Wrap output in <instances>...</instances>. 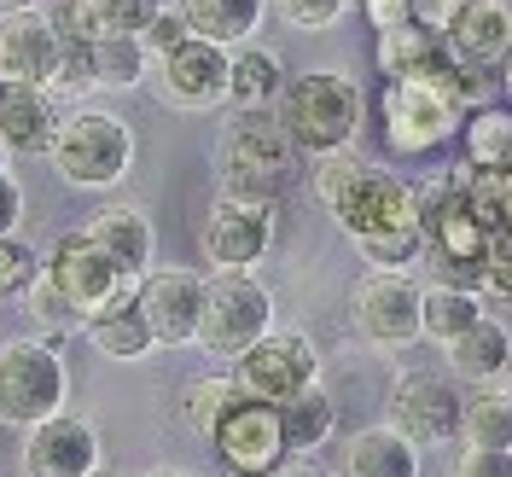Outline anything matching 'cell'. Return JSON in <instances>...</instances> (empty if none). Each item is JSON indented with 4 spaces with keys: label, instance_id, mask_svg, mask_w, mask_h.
<instances>
[{
    "label": "cell",
    "instance_id": "cell-14",
    "mask_svg": "<svg viewBox=\"0 0 512 477\" xmlns=\"http://www.w3.org/2000/svg\"><path fill=\"white\" fill-rule=\"evenodd\" d=\"M210 448L227 460V472H280L291 460L280 408H274V402H251V396H239L222 414Z\"/></svg>",
    "mask_w": 512,
    "mask_h": 477
},
{
    "label": "cell",
    "instance_id": "cell-19",
    "mask_svg": "<svg viewBox=\"0 0 512 477\" xmlns=\"http://www.w3.org/2000/svg\"><path fill=\"white\" fill-rule=\"evenodd\" d=\"M59 94L30 82H0V140L12 152H53L59 134Z\"/></svg>",
    "mask_w": 512,
    "mask_h": 477
},
{
    "label": "cell",
    "instance_id": "cell-25",
    "mask_svg": "<svg viewBox=\"0 0 512 477\" xmlns=\"http://www.w3.org/2000/svg\"><path fill=\"white\" fill-rule=\"evenodd\" d=\"M286 70H280V59L268 53V47H239L233 53V111H274L280 105V94H286Z\"/></svg>",
    "mask_w": 512,
    "mask_h": 477
},
{
    "label": "cell",
    "instance_id": "cell-36",
    "mask_svg": "<svg viewBox=\"0 0 512 477\" xmlns=\"http://www.w3.org/2000/svg\"><path fill=\"white\" fill-rule=\"evenodd\" d=\"M187 35H192V30H187V18H181V6H175V0H163V12L152 18V30L140 35V41H146V53H152V64H158L163 53H175Z\"/></svg>",
    "mask_w": 512,
    "mask_h": 477
},
{
    "label": "cell",
    "instance_id": "cell-1",
    "mask_svg": "<svg viewBox=\"0 0 512 477\" xmlns=\"http://www.w3.org/2000/svg\"><path fill=\"white\" fill-rule=\"evenodd\" d=\"M315 198L332 210V222L350 233L355 245H373L390 233H425L419 187L396 181L379 163H361L355 152H332L315 163Z\"/></svg>",
    "mask_w": 512,
    "mask_h": 477
},
{
    "label": "cell",
    "instance_id": "cell-42",
    "mask_svg": "<svg viewBox=\"0 0 512 477\" xmlns=\"http://www.w3.org/2000/svg\"><path fill=\"white\" fill-rule=\"evenodd\" d=\"M18 12H47V0H0V18H18Z\"/></svg>",
    "mask_w": 512,
    "mask_h": 477
},
{
    "label": "cell",
    "instance_id": "cell-4",
    "mask_svg": "<svg viewBox=\"0 0 512 477\" xmlns=\"http://www.w3.org/2000/svg\"><path fill=\"white\" fill-rule=\"evenodd\" d=\"M53 169H59L70 187L105 192L117 187L128 169H134V128L117 111H99V105H76L64 111L59 134H53Z\"/></svg>",
    "mask_w": 512,
    "mask_h": 477
},
{
    "label": "cell",
    "instance_id": "cell-46",
    "mask_svg": "<svg viewBox=\"0 0 512 477\" xmlns=\"http://www.w3.org/2000/svg\"><path fill=\"white\" fill-rule=\"evenodd\" d=\"M233 477H274V472H233Z\"/></svg>",
    "mask_w": 512,
    "mask_h": 477
},
{
    "label": "cell",
    "instance_id": "cell-16",
    "mask_svg": "<svg viewBox=\"0 0 512 477\" xmlns=\"http://www.w3.org/2000/svg\"><path fill=\"white\" fill-rule=\"evenodd\" d=\"M18 466H24V477H99V431L76 414L47 419V425L24 431Z\"/></svg>",
    "mask_w": 512,
    "mask_h": 477
},
{
    "label": "cell",
    "instance_id": "cell-47",
    "mask_svg": "<svg viewBox=\"0 0 512 477\" xmlns=\"http://www.w3.org/2000/svg\"><path fill=\"white\" fill-rule=\"evenodd\" d=\"M350 6H367V0H350Z\"/></svg>",
    "mask_w": 512,
    "mask_h": 477
},
{
    "label": "cell",
    "instance_id": "cell-38",
    "mask_svg": "<svg viewBox=\"0 0 512 477\" xmlns=\"http://www.w3.org/2000/svg\"><path fill=\"white\" fill-rule=\"evenodd\" d=\"M466 6L472 0H414V24H425L437 35H454V24L466 18Z\"/></svg>",
    "mask_w": 512,
    "mask_h": 477
},
{
    "label": "cell",
    "instance_id": "cell-33",
    "mask_svg": "<svg viewBox=\"0 0 512 477\" xmlns=\"http://www.w3.org/2000/svg\"><path fill=\"white\" fill-rule=\"evenodd\" d=\"M163 12V0H94V18H99V41L123 35V41H140L152 30V18Z\"/></svg>",
    "mask_w": 512,
    "mask_h": 477
},
{
    "label": "cell",
    "instance_id": "cell-37",
    "mask_svg": "<svg viewBox=\"0 0 512 477\" xmlns=\"http://www.w3.org/2000/svg\"><path fill=\"white\" fill-rule=\"evenodd\" d=\"M454 477H512V454L507 448H460Z\"/></svg>",
    "mask_w": 512,
    "mask_h": 477
},
{
    "label": "cell",
    "instance_id": "cell-2",
    "mask_svg": "<svg viewBox=\"0 0 512 477\" xmlns=\"http://www.w3.org/2000/svg\"><path fill=\"white\" fill-rule=\"evenodd\" d=\"M274 117L291 134V146L320 163L332 152H350V140L361 134V88L344 70H303L286 82Z\"/></svg>",
    "mask_w": 512,
    "mask_h": 477
},
{
    "label": "cell",
    "instance_id": "cell-40",
    "mask_svg": "<svg viewBox=\"0 0 512 477\" xmlns=\"http://www.w3.org/2000/svg\"><path fill=\"white\" fill-rule=\"evenodd\" d=\"M18 222H24V187L0 175V239H18Z\"/></svg>",
    "mask_w": 512,
    "mask_h": 477
},
{
    "label": "cell",
    "instance_id": "cell-28",
    "mask_svg": "<svg viewBox=\"0 0 512 477\" xmlns=\"http://www.w3.org/2000/svg\"><path fill=\"white\" fill-rule=\"evenodd\" d=\"M280 425H286V448L291 454H315L326 437H332V425H338V408H332V396L326 390H303V396H291L286 408H280Z\"/></svg>",
    "mask_w": 512,
    "mask_h": 477
},
{
    "label": "cell",
    "instance_id": "cell-31",
    "mask_svg": "<svg viewBox=\"0 0 512 477\" xmlns=\"http://www.w3.org/2000/svg\"><path fill=\"white\" fill-rule=\"evenodd\" d=\"M245 390L233 384V373H210V379H192L187 390H181V419H187L192 431L210 443L216 437V425H222V414L239 402Z\"/></svg>",
    "mask_w": 512,
    "mask_h": 477
},
{
    "label": "cell",
    "instance_id": "cell-24",
    "mask_svg": "<svg viewBox=\"0 0 512 477\" xmlns=\"http://www.w3.org/2000/svg\"><path fill=\"white\" fill-rule=\"evenodd\" d=\"M88 338H94V350L111 355V361H146V355L158 350L152 320H146V309H140V291L117 297L105 315L88 320Z\"/></svg>",
    "mask_w": 512,
    "mask_h": 477
},
{
    "label": "cell",
    "instance_id": "cell-26",
    "mask_svg": "<svg viewBox=\"0 0 512 477\" xmlns=\"http://www.w3.org/2000/svg\"><path fill=\"white\" fill-rule=\"evenodd\" d=\"M466 163L489 175H512V105H478L466 123Z\"/></svg>",
    "mask_w": 512,
    "mask_h": 477
},
{
    "label": "cell",
    "instance_id": "cell-3",
    "mask_svg": "<svg viewBox=\"0 0 512 477\" xmlns=\"http://www.w3.org/2000/svg\"><path fill=\"white\" fill-rule=\"evenodd\" d=\"M216 163H222V198L274 204L297 175V146L274 111H239L222 134Z\"/></svg>",
    "mask_w": 512,
    "mask_h": 477
},
{
    "label": "cell",
    "instance_id": "cell-22",
    "mask_svg": "<svg viewBox=\"0 0 512 477\" xmlns=\"http://www.w3.org/2000/svg\"><path fill=\"white\" fill-rule=\"evenodd\" d=\"M448 367H454V379H466L472 390H489L512 367V332L495 315H483L460 344H448Z\"/></svg>",
    "mask_w": 512,
    "mask_h": 477
},
{
    "label": "cell",
    "instance_id": "cell-11",
    "mask_svg": "<svg viewBox=\"0 0 512 477\" xmlns=\"http://www.w3.org/2000/svg\"><path fill=\"white\" fill-rule=\"evenodd\" d=\"M152 82H158V94L175 105V111H216L227 105L233 94V53L216 47V41H198L187 35L175 53H163L152 64Z\"/></svg>",
    "mask_w": 512,
    "mask_h": 477
},
{
    "label": "cell",
    "instance_id": "cell-48",
    "mask_svg": "<svg viewBox=\"0 0 512 477\" xmlns=\"http://www.w3.org/2000/svg\"><path fill=\"white\" fill-rule=\"evenodd\" d=\"M99 477H111V472H99Z\"/></svg>",
    "mask_w": 512,
    "mask_h": 477
},
{
    "label": "cell",
    "instance_id": "cell-15",
    "mask_svg": "<svg viewBox=\"0 0 512 477\" xmlns=\"http://www.w3.org/2000/svg\"><path fill=\"white\" fill-rule=\"evenodd\" d=\"M204 303H210V280L192 274V268H152L140 280V309L152 320V338L163 350H181L198 344L204 332Z\"/></svg>",
    "mask_w": 512,
    "mask_h": 477
},
{
    "label": "cell",
    "instance_id": "cell-34",
    "mask_svg": "<svg viewBox=\"0 0 512 477\" xmlns=\"http://www.w3.org/2000/svg\"><path fill=\"white\" fill-rule=\"evenodd\" d=\"M268 6L286 18L291 30H309V35H315V30H332V24L344 18V6H350V0H268Z\"/></svg>",
    "mask_w": 512,
    "mask_h": 477
},
{
    "label": "cell",
    "instance_id": "cell-39",
    "mask_svg": "<svg viewBox=\"0 0 512 477\" xmlns=\"http://www.w3.org/2000/svg\"><path fill=\"white\" fill-rule=\"evenodd\" d=\"M361 12H367V24H373V30H402V24H414V0H367V6H361Z\"/></svg>",
    "mask_w": 512,
    "mask_h": 477
},
{
    "label": "cell",
    "instance_id": "cell-32",
    "mask_svg": "<svg viewBox=\"0 0 512 477\" xmlns=\"http://www.w3.org/2000/svg\"><path fill=\"white\" fill-rule=\"evenodd\" d=\"M24 315L35 320V332H41L47 344H59L64 332L88 326V320H82L76 309H70V297H64L59 286H53V274H47V268H41V274L30 280V291H24Z\"/></svg>",
    "mask_w": 512,
    "mask_h": 477
},
{
    "label": "cell",
    "instance_id": "cell-44",
    "mask_svg": "<svg viewBox=\"0 0 512 477\" xmlns=\"http://www.w3.org/2000/svg\"><path fill=\"white\" fill-rule=\"evenodd\" d=\"M6 158H12V146H6V140H0V175H12V169H6Z\"/></svg>",
    "mask_w": 512,
    "mask_h": 477
},
{
    "label": "cell",
    "instance_id": "cell-45",
    "mask_svg": "<svg viewBox=\"0 0 512 477\" xmlns=\"http://www.w3.org/2000/svg\"><path fill=\"white\" fill-rule=\"evenodd\" d=\"M501 70H507V105H512V59H507V64H501Z\"/></svg>",
    "mask_w": 512,
    "mask_h": 477
},
{
    "label": "cell",
    "instance_id": "cell-9",
    "mask_svg": "<svg viewBox=\"0 0 512 477\" xmlns=\"http://www.w3.org/2000/svg\"><path fill=\"white\" fill-rule=\"evenodd\" d=\"M233 384H239L251 402L286 408L291 396H303V390L320 384V355H315V344H309L303 332L274 326L256 350H245L239 361H233Z\"/></svg>",
    "mask_w": 512,
    "mask_h": 477
},
{
    "label": "cell",
    "instance_id": "cell-23",
    "mask_svg": "<svg viewBox=\"0 0 512 477\" xmlns=\"http://www.w3.org/2000/svg\"><path fill=\"white\" fill-rule=\"evenodd\" d=\"M344 477H419V448L396 425H367L344 448Z\"/></svg>",
    "mask_w": 512,
    "mask_h": 477
},
{
    "label": "cell",
    "instance_id": "cell-30",
    "mask_svg": "<svg viewBox=\"0 0 512 477\" xmlns=\"http://www.w3.org/2000/svg\"><path fill=\"white\" fill-rule=\"evenodd\" d=\"M146 70H152V53H146V41H123V35H111V41H94V88L128 94V88H140V82H146Z\"/></svg>",
    "mask_w": 512,
    "mask_h": 477
},
{
    "label": "cell",
    "instance_id": "cell-10",
    "mask_svg": "<svg viewBox=\"0 0 512 477\" xmlns=\"http://www.w3.org/2000/svg\"><path fill=\"white\" fill-rule=\"evenodd\" d=\"M47 274H53V286L70 297V309L82 320H94V315H105L117 297H128V291H140V280H128L123 268L111 262V256L99 251L94 239L76 227V233H64L59 245H53V256L41 262Z\"/></svg>",
    "mask_w": 512,
    "mask_h": 477
},
{
    "label": "cell",
    "instance_id": "cell-29",
    "mask_svg": "<svg viewBox=\"0 0 512 477\" xmlns=\"http://www.w3.org/2000/svg\"><path fill=\"white\" fill-rule=\"evenodd\" d=\"M483 320V303L478 291H443V286H425V338H437V344H460L472 326Z\"/></svg>",
    "mask_w": 512,
    "mask_h": 477
},
{
    "label": "cell",
    "instance_id": "cell-43",
    "mask_svg": "<svg viewBox=\"0 0 512 477\" xmlns=\"http://www.w3.org/2000/svg\"><path fill=\"white\" fill-rule=\"evenodd\" d=\"M140 477H192V472H181V466H152V472H140Z\"/></svg>",
    "mask_w": 512,
    "mask_h": 477
},
{
    "label": "cell",
    "instance_id": "cell-8",
    "mask_svg": "<svg viewBox=\"0 0 512 477\" xmlns=\"http://www.w3.org/2000/svg\"><path fill=\"white\" fill-rule=\"evenodd\" d=\"M274 332V297L256 274H216L210 280V303H204V332L198 344L222 361H239Z\"/></svg>",
    "mask_w": 512,
    "mask_h": 477
},
{
    "label": "cell",
    "instance_id": "cell-18",
    "mask_svg": "<svg viewBox=\"0 0 512 477\" xmlns=\"http://www.w3.org/2000/svg\"><path fill=\"white\" fill-rule=\"evenodd\" d=\"M82 233L123 268L128 280H146V274H152L158 233H152V216H146V210H134V204H105V210H94V216L82 222Z\"/></svg>",
    "mask_w": 512,
    "mask_h": 477
},
{
    "label": "cell",
    "instance_id": "cell-7",
    "mask_svg": "<svg viewBox=\"0 0 512 477\" xmlns=\"http://www.w3.org/2000/svg\"><path fill=\"white\" fill-rule=\"evenodd\" d=\"M350 320L373 350H408L425 338V286L414 274L367 268L350 291Z\"/></svg>",
    "mask_w": 512,
    "mask_h": 477
},
{
    "label": "cell",
    "instance_id": "cell-41",
    "mask_svg": "<svg viewBox=\"0 0 512 477\" xmlns=\"http://www.w3.org/2000/svg\"><path fill=\"white\" fill-rule=\"evenodd\" d=\"M274 477H326V472H320L315 460H303V454H291V460H286V466H280Z\"/></svg>",
    "mask_w": 512,
    "mask_h": 477
},
{
    "label": "cell",
    "instance_id": "cell-12",
    "mask_svg": "<svg viewBox=\"0 0 512 477\" xmlns=\"http://www.w3.org/2000/svg\"><path fill=\"white\" fill-rule=\"evenodd\" d=\"M390 425L414 448L454 443L466 425V396L443 379V373H402L390 390Z\"/></svg>",
    "mask_w": 512,
    "mask_h": 477
},
{
    "label": "cell",
    "instance_id": "cell-13",
    "mask_svg": "<svg viewBox=\"0 0 512 477\" xmlns=\"http://www.w3.org/2000/svg\"><path fill=\"white\" fill-rule=\"evenodd\" d=\"M204 262L216 274H251L274 245V204H245V198H216L204 216Z\"/></svg>",
    "mask_w": 512,
    "mask_h": 477
},
{
    "label": "cell",
    "instance_id": "cell-5",
    "mask_svg": "<svg viewBox=\"0 0 512 477\" xmlns=\"http://www.w3.org/2000/svg\"><path fill=\"white\" fill-rule=\"evenodd\" d=\"M70 373H64L59 344L47 338H6L0 344V425L35 431L64 414Z\"/></svg>",
    "mask_w": 512,
    "mask_h": 477
},
{
    "label": "cell",
    "instance_id": "cell-35",
    "mask_svg": "<svg viewBox=\"0 0 512 477\" xmlns=\"http://www.w3.org/2000/svg\"><path fill=\"white\" fill-rule=\"evenodd\" d=\"M35 274H41V262H35L30 245H18V239H0V297H12V291H30Z\"/></svg>",
    "mask_w": 512,
    "mask_h": 477
},
{
    "label": "cell",
    "instance_id": "cell-6",
    "mask_svg": "<svg viewBox=\"0 0 512 477\" xmlns=\"http://www.w3.org/2000/svg\"><path fill=\"white\" fill-rule=\"evenodd\" d=\"M472 117V94L454 88H431V82H390L384 88V140L396 158H425L443 140L460 134Z\"/></svg>",
    "mask_w": 512,
    "mask_h": 477
},
{
    "label": "cell",
    "instance_id": "cell-17",
    "mask_svg": "<svg viewBox=\"0 0 512 477\" xmlns=\"http://www.w3.org/2000/svg\"><path fill=\"white\" fill-rule=\"evenodd\" d=\"M64 64V35L47 12H18L0 18V82H30V88H53Z\"/></svg>",
    "mask_w": 512,
    "mask_h": 477
},
{
    "label": "cell",
    "instance_id": "cell-21",
    "mask_svg": "<svg viewBox=\"0 0 512 477\" xmlns=\"http://www.w3.org/2000/svg\"><path fill=\"white\" fill-rule=\"evenodd\" d=\"M175 6H181V18L198 41H216L227 53L251 47V35L268 18V0H175Z\"/></svg>",
    "mask_w": 512,
    "mask_h": 477
},
{
    "label": "cell",
    "instance_id": "cell-27",
    "mask_svg": "<svg viewBox=\"0 0 512 477\" xmlns=\"http://www.w3.org/2000/svg\"><path fill=\"white\" fill-rule=\"evenodd\" d=\"M460 443L466 448H507L512 454V390L489 384V390H472V396H466Z\"/></svg>",
    "mask_w": 512,
    "mask_h": 477
},
{
    "label": "cell",
    "instance_id": "cell-20",
    "mask_svg": "<svg viewBox=\"0 0 512 477\" xmlns=\"http://www.w3.org/2000/svg\"><path fill=\"white\" fill-rule=\"evenodd\" d=\"M448 41H454V53H460L466 70H478V64H507L512 59V0H472Z\"/></svg>",
    "mask_w": 512,
    "mask_h": 477
}]
</instances>
